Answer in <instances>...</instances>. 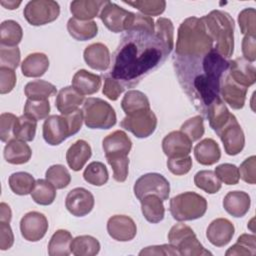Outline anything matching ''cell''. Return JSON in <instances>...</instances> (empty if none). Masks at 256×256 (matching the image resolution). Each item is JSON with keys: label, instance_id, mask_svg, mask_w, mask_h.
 <instances>
[{"label": "cell", "instance_id": "cell-44", "mask_svg": "<svg viewBox=\"0 0 256 256\" xmlns=\"http://www.w3.org/2000/svg\"><path fill=\"white\" fill-rule=\"evenodd\" d=\"M194 184L197 188L208 194H215L221 189V181L212 170H201L194 176Z\"/></svg>", "mask_w": 256, "mask_h": 256}, {"label": "cell", "instance_id": "cell-51", "mask_svg": "<svg viewBox=\"0 0 256 256\" xmlns=\"http://www.w3.org/2000/svg\"><path fill=\"white\" fill-rule=\"evenodd\" d=\"M108 164L113 170V178L117 182H124L128 176L129 158L128 156L106 157Z\"/></svg>", "mask_w": 256, "mask_h": 256}, {"label": "cell", "instance_id": "cell-22", "mask_svg": "<svg viewBox=\"0 0 256 256\" xmlns=\"http://www.w3.org/2000/svg\"><path fill=\"white\" fill-rule=\"evenodd\" d=\"M86 64L99 71H105L111 63V56L108 47L103 43H93L88 45L83 53Z\"/></svg>", "mask_w": 256, "mask_h": 256}, {"label": "cell", "instance_id": "cell-23", "mask_svg": "<svg viewBox=\"0 0 256 256\" xmlns=\"http://www.w3.org/2000/svg\"><path fill=\"white\" fill-rule=\"evenodd\" d=\"M223 208L233 217L240 218L245 216L251 205V199L248 193L244 191H230L223 199Z\"/></svg>", "mask_w": 256, "mask_h": 256}, {"label": "cell", "instance_id": "cell-56", "mask_svg": "<svg viewBox=\"0 0 256 256\" xmlns=\"http://www.w3.org/2000/svg\"><path fill=\"white\" fill-rule=\"evenodd\" d=\"M255 168H256V156L252 155L247 159H245L241 163L240 167L238 168L240 178L248 184H255L256 183Z\"/></svg>", "mask_w": 256, "mask_h": 256}, {"label": "cell", "instance_id": "cell-33", "mask_svg": "<svg viewBox=\"0 0 256 256\" xmlns=\"http://www.w3.org/2000/svg\"><path fill=\"white\" fill-rule=\"evenodd\" d=\"M141 211L144 218L150 223H159L164 219L165 208L163 200L157 195L150 194L141 200Z\"/></svg>", "mask_w": 256, "mask_h": 256}, {"label": "cell", "instance_id": "cell-57", "mask_svg": "<svg viewBox=\"0 0 256 256\" xmlns=\"http://www.w3.org/2000/svg\"><path fill=\"white\" fill-rule=\"evenodd\" d=\"M124 86L115 78L111 76H106L104 79V85L102 93L110 100L116 101L119 96L123 93Z\"/></svg>", "mask_w": 256, "mask_h": 256}, {"label": "cell", "instance_id": "cell-40", "mask_svg": "<svg viewBox=\"0 0 256 256\" xmlns=\"http://www.w3.org/2000/svg\"><path fill=\"white\" fill-rule=\"evenodd\" d=\"M35 182L34 177L27 172L12 173L8 179V184L12 192L20 196L31 194Z\"/></svg>", "mask_w": 256, "mask_h": 256}, {"label": "cell", "instance_id": "cell-4", "mask_svg": "<svg viewBox=\"0 0 256 256\" xmlns=\"http://www.w3.org/2000/svg\"><path fill=\"white\" fill-rule=\"evenodd\" d=\"M214 42V50L224 58L232 56L234 51V20L225 11L213 10L201 17Z\"/></svg>", "mask_w": 256, "mask_h": 256}, {"label": "cell", "instance_id": "cell-15", "mask_svg": "<svg viewBox=\"0 0 256 256\" xmlns=\"http://www.w3.org/2000/svg\"><path fill=\"white\" fill-rule=\"evenodd\" d=\"M95 204L93 194L83 188L76 187L70 190L65 199L66 209L70 214L76 217H83L89 214Z\"/></svg>", "mask_w": 256, "mask_h": 256}, {"label": "cell", "instance_id": "cell-35", "mask_svg": "<svg viewBox=\"0 0 256 256\" xmlns=\"http://www.w3.org/2000/svg\"><path fill=\"white\" fill-rule=\"evenodd\" d=\"M121 108L126 115L150 109V102L148 97L139 90H129L125 93L122 101Z\"/></svg>", "mask_w": 256, "mask_h": 256}, {"label": "cell", "instance_id": "cell-27", "mask_svg": "<svg viewBox=\"0 0 256 256\" xmlns=\"http://www.w3.org/2000/svg\"><path fill=\"white\" fill-rule=\"evenodd\" d=\"M31 156L32 150L23 140L14 138L7 142L4 147V158L10 164L21 165L27 163Z\"/></svg>", "mask_w": 256, "mask_h": 256}, {"label": "cell", "instance_id": "cell-2", "mask_svg": "<svg viewBox=\"0 0 256 256\" xmlns=\"http://www.w3.org/2000/svg\"><path fill=\"white\" fill-rule=\"evenodd\" d=\"M176 73L194 106L203 114L219 96L220 83L228 70L229 61L214 49L196 59L174 58Z\"/></svg>", "mask_w": 256, "mask_h": 256}, {"label": "cell", "instance_id": "cell-12", "mask_svg": "<svg viewBox=\"0 0 256 256\" xmlns=\"http://www.w3.org/2000/svg\"><path fill=\"white\" fill-rule=\"evenodd\" d=\"M216 134L221 139L226 154L235 156L243 150L245 145L244 132L233 114Z\"/></svg>", "mask_w": 256, "mask_h": 256}, {"label": "cell", "instance_id": "cell-3", "mask_svg": "<svg viewBox=\"0 0 256 256\" xmlns=\"http://www.w3.org/2000/svg\"><path fill=\"white\" fill-rule=\"evenodd\" d=\"M213 48L214 42L201 18L192 16L180 24L175 47L176 58H200Z\"/></svg>", "mask_w": 256, "mask_h": 256}, {"label": "cell", "instance_id": "cell-50", "mask_svg": "<svg viewBox=\"0 0 256 256\" xmlns=\"http://www.w3.org/2000/svg\"><path fill=\"white\" fill-rule=\"evenodd\" d=\"M238 24L243 35L256 36V11L254 8H245L238 14Z\"/></svg>", "mask_w": 256, "mask_h": 256}, {"label": "cell", "instance_id": "cell-21", "mask_svg": "<svg viewBox=\"0 0 256 256\" xmlns=\"http://www.w3.org/2000/svg\"><path fill=\"white\" fill-rule=\"evenodd\" d=\"M102 147L105 157L128 156L132 148V141L125 131L116 130L103 139Z\"/></svg>", "mask_w": 256, "mask_h": 256}, {"label": "cell", "instance_id": "cell-41", "mask_svg": "<svg viewBox=\"0 0 256 256\" xmlns=\"http://www.w3.org/2000/svg\"><path fill=\"white\" fill-rule=\"evenodd\" d=\"M154 34L170 53L174 47V26L172 21L164 17L158 18L155 22Z\"/></svg>", "mask_w": 256, "mask_h": 256}, {"label": "cell", "instance_id": "cell-8", "mask_svg": "<svg viewBox=\"0 0 256 256\" xmlns=\"http://www.w3.org/2000/svg\"><path fill=\"white\" fill-rule=\"evenodd\" d=\"M60 14V6L53 0H32L29 1L23 15L26 21L33 26H42L55 21Z\"/></svg>", "mask_w": 256, "mask_h": 256}, {"label": "cell", "instance_id": "cell-26", "mask_svg": "<svg viewBox=\"0 0 256 256\" xmlns=\"http://www.w3.org/2000/svg\"><path fill=\"white\" fill-rule=\"evenodd\" d=\"M194 156L201 165L210 166L220 160L221 150L214 139L205 138L194 147Z\"/></svg>", "mask_w": 256, "mask_h": 256}, {"label": "cell", "instance_id": "cell-54", "mask_svg": "<svg viewBox=\"0 0 256 256\" xmlns=\"http://www.w3.org/2000/svg\"><path fill=\"white\" fill-rule=\"evenodd\" d=\"M18 117L12 113H2L0 115V139L2 142H9L14 139V127Z\"/></svg>", "mask_w": 256, "mask_h": 256}, {"label": "cell", "instance_id": "cell-59", "mask_svg": "<svg viewBox=\"0 0 256 256\" xmlns=\"http://www.w3.org/2000/svg\"><path fill=\"white\" fill-rule=\"evenodd\" d=\"M139 255H179L177 249L171 244L148 246L139 252Z\"/></svg>", "mask_w": 256, "mask_h": 256}, {"label": "cell", "instance_id": "cell-20", "mask_svg": "<svg viewBox=\"0 0 256 256\" xmlns=\"http://www.w3.org/2000/svg\"><path fill=\"white\" fill-rule=\"evenodd\" d=\"M227 72L236 83L246 88L252 86L256 81L255 66L243 57L229 61Z\"/></svg>", "mask_w": 256, "mask_h": 256}, {"label": "cell", "instance_id": "cell-46", "mask_svg": "<svg viewBox=\"0 0 256 256\" xmlns=\"http://www.w3.org/2000/svg\"><path fill=\"white\" fill-rule=\"evenodd\" d=\"M123 3L136 8L143 15H147L149 17L162 14L166 8V2L164 0H135L123 1Z\"/></svg>", "mask_w": 256, "mask_h": 256}, {"label": "cell", "instance_id": "cell-36", "mask_svg": "<svg viewBox=\"0 0 256 256\" xmlns=\"http://www.w3.org/2000/svg\"><path fill=\"white\" fill-rule=\"evenodd\" d=\"M23 30L18 22L5 20L0 25V44L5 47H16L22 40Z\"/></svg>", "mask_w": 256, "mask_h": 256}, {"label": "cell", "instance_id": "cell-11", "mask_svg": "<svg viewBox=\"0 0 256 256\" xmlns=\"http://www.w3.org/2000/svg\"><path fill=\"white\" fill-rule=\"evenodd\" d=\"M74 135L67 115H50L43 124V138L52 146L61 144L68 137Z\"/></svg>", "mask_w": 256, "mask_h": 256}, {"label": "cell", "instance_id": "cell-45", "mask_svg": "<svg viewBox=\"0 0 256 256\" xmlns=\"http://www.w3.org/2000/svg\"><path fill=\"white\" fill-rule=\"evenodd\" d=\"M256 237L251 234H242L238 237L237 242L232 245L225 253L226 256L232 255H255Z\"/></svg>", "mask_w": 256, "mask_h": 256}, {"label": "cell", "instance_id": "cell-43", "mask_svg": "<svg viewBox=\"0 0 256 256\" xmlns=\"http://www.w3.org/2000/svg\"><path fill=\"white\" fill-rule=\"evenodd\" d=\"M37 120L23 114L19 116L16 120L14 127V137L25 142L32 141L36 134Z\"/></svg>", "mask_w": 256, "mask_h": 256}, {"label": "cell", "instance_id": "cell-52", "mask_svg": "<svg viewBox=\"0 0 256 256\" xmlns=\"http://www.w3.org/2000/svg\"><path fill=\"white\" fill-rule=\"evenodd\" d=\"M215 174L221 182H224L227 185H235L239 182V170L238 167L234 164L223 163L218 165L215 168Z\"/></svg>", "mask_w": 256, "mask_h": 256}, {"label": "cell", "instance_id": "cell-18", "mask_svg": "<svg viewBox=\"0 0 256 256\" xmlns=\"http://www.w3.org/2000/svg\"><path fill=\"white\" fill-rule=\"evenodd\" d=\"M162 150L168 158L188 156L192 150V141L181 131H172L162 140Z\"/></svg>", "mask_w": 256, "mask_h": 256}, {"label": "cell", "instance_id": "cell-24", "mask_svg": "<svg viewBox=\"0 0 256 256\" xmlns=\"http://www.w3.org/2000/svg\"><path fill=\"white\" fill-rule=\"evenodd\" d=\"M91 155L92 149L90 144L83 139H79L68 148L66 152V161L73 171H80L90 159Z\"/></svg>", "mask_w": 256, "mask_h": 256}, {"label": "cell", "instance_id": "cell-42", "mask_svg": "<svg viewBox=\"0 0 256 256\" xmlns=\"http://www.w3.org/2000/svg\"><path fill=\"white\" fill-rule=\"evenodd\" d=\"M84 180L94 186H103L109 179L106 166L99 161H93L87 165L83 172Z\"/></svg>", "mask_w": 256, "mask_h": 256}, {"label": "cell", "instance_id": "cell-16", "mask_svg": "<svg viewBox=\"0 0 256 256\" xmlns=\"http://www.w3.org/2000/svg\"><path fill=\"white\" fill-rule=\"evenodd\" d=\"M247 90L248 88L236 83L226 72L221 79L219 94L232 109L239 110L244 107Z\"/></svg>", "mask_w": 256, "mask_h": 256}, {"label": "cell", "instance_id": "cell-28", "mask_svg": "<svg viewBox=\"0 0 256 256\" xmlns=\"http://www.w3.org/2000/svg\"><path fill=\"white\" fill-rule=\"evenodd\" d=\"M72 87L82 95H92L99 91L101 77L85 69H80L72 78Z\"/></svg>", "mask_w": 256, "mask_h": 256}, {"label": "cell", "instance_id": "cell-14", "mask_svg": "<svg viewBox=\"0 0 256 256\" xmlns=\"http://www.w3.org/2000/svg\"><path fill=\"white\" fill-rule=\"evenodd\" d=\"M46 216L37 211L26 213L20 220V232L22 237L30 242L41 240L48 230Z\"/></svg>", "mask_w": 256, "mask_h": 256}, {"label": "cell", "instance_id": "cell-63", "mask_svg": "<svg viewBox=\"0 0 256 256\" xmlns=\"http://www.w3.org/2000/svg\"><path fill=\"white\" fill-rule=\"evenodd\" d=\"M1 5L4 6L6 9H9V10H14V9H17L19 7V5L21 4V1H4L2 0L1 2Z\"/></svg>", "mask_w": 256, "mask_h": 256}, {"label": "cell", "instance_id": "cell-6", "mask_svg": "<svg viewBox=\"0 0 256 256\" xmlns=\"http://www.w3.org/2000/svg\"><path fill=\"white\" fill-rule=\"evenodd\" d=\"M84 123L90 129H110L117 121L114 108L101 98L90 97L83 103Z\"/></svg>", "mask_w": 256, "mask_h": 256}, {"label": "cell", "instance_id": "cell-13", "mask_svg": "<svg viewBox=\"0 0 256 256\" xmlns=\"http://www.w3.org/2000/svg\"><path fill=\"white\" fill-rule=\"evenodd\" d=\"M133 12L125 10L115 3L106 1L102 7L99 18L108 30L114 33L127 31Z\"/></svg>", "mask_w": 256, "mask_h": 256}, {"label": "cell", "instance_id": "cell-10", "mask_svg": "<svg viewBox=\"0 0 256 256\" xmlns=\"http://www.w3.org/2000/svg\"><path fill=\"white\" fill-rule=\"evenodd\" d=\"M120 125L137 138H147L154 133L157 127V117L151 109L143 110L126 115Z\"/></svg>", "mask_w": 256, "mask_h": 256}, {"label": "cell", "instance_id": "cell-19", "mask_svg": "<svg viewBox=\"0 0 256 256\" xmlns=\"http://www.w3.org/2000/svg\"><path fill=\"white\" fill-rule=\"evenodd\" d=\"M234 233L235 227L230 220L226 218H217L207 227L206 237L212 245L223 247L232 240Z\"/></svg>", "mask_w": 256, "mask_h": 256}, {"label": "cell", "instance_id": "cell-25", "mask_svg": "<svg viewBox=\"0 0 256 256\" xmlns=\"http://www.w3.org/2000/svg\"><path fill=\"white\" fill-rule=\"evenodd\" d=\"M83 102L84 95L80 94L72 86H66L58 92L55 100V106L62 115H66L77 110Z\"/></svg>", "mask_w": 256, "mask_h": 256}, {"label": "cell", "instance_id": "cell-58", "mask_svg": "<svg viewBox=\"0 0 256 256\" xmlns=\"http://www.w3.org/2000/svg\"><path fill=\"white\" fill-rule=\"evenodd\" d=\"M16 85L15 71L9 68L0 67V93L7 94L13 90Z\"/></svg>", "mask_w": 256, "mask_h": 256}, {"label": "cell", "instance_id": "cell-34", "mask_svg": "<svg viewBox=\"0 0 256 256\" xmlns=\"http://www.w3.org/2000/svg\"><path fill=\"white\" fill-rule=\"evenodd\" d=\"M72 240V235L68 230L55 231L48 244V254L50 256H68L71 253Z\"/></svg>", "mask_w": 256, "mask_h": 256}, {"label": "cell", "instance_id": "cell-61", "mask_svg": "<svg viewBox=\"0 0 256 256\" xmlns=\"http://www.w3.org/2000/svg\"><path fill=\"white\" fill-rule=\"evenodd\" d=\"M14 243V234L9 225L6 222H0V249L2 251L8 250Z\"/></svg>", "mask_w": 256, "mask_h": 256}, {"label": "cell", "instance_id": "cell-55", "mask_svg": "<svg viewBox=\"0 0 256 256\" xmlns=\"http://www.w3.org/2000/svg\"><path fill=\"white\" fill-rule=\"evenodd\" d=\"M167 168L174 175H177V176L185 175L192 168V158L189 155L184 157L168 158Z\"/></svg>", "mask_w": 256, "mask_h": 256}, {"label": "cell", "instance_id": "cell-47", "mask_svg": "<svg viewBox=\"0 0 256 256\" xmlns=\"http://www.w3.org/2000/svg\"><path fill=\"white\" fill-rule=\"evenodd\" d=\"M46 179L54 185L56 189H63L67 187L71 182V175L67 168L61 164H55L50 166L46 173Z\"/></svg>", "mask_w": 256, "mask_h": 256}, {"label": "cell", "instance_id": "cell-60", "mask_svg": "<svg viewBox=\"0 0 256 256\" xmlns=\"http://www.w3.org/2000/svg\"><path fill=\"white\" fill-rule=\"evenodd\" d=\"M243 58L253 63L256 60V37L245 35L242 39Z\"/></svg>", "mask_w": 256, "mask_h": 256}, {"label": "cell", "instance_id": "cell-7", "mask_svg": "<svg viewBox=\"0 0 256 256\" xmlns=\"http://www.w3.org/2000/svg\"><path fill=\"white\" fill-rule=\"evenodd\" d=\"M169 244L173 245L179 255L183 256H205L212 255L210 251L204 248V246L197 239L196 234L186 224L178 223L171 227L168 232Z\"/></svg>", "mask_w": 256, "mask_h": 256}, {"label": "cell", "instance_id": "cell-49", "mask_svg": "<svg viewBox=\"0 0 256 256\" xmlns=\"http://www.w3.org/2000/svg\"><path fill=\"white\" fill-rule=\"evenodd\" d=\"M50 112V103L48 100L27 99L24 106V114L38 120L46 119Z\"/></svg>", "mask_w": 256, "mask_h": 256}, {"label": "cell", "instance_id": "cell-53", "mask_svg": "<svg viewBox=\"0 0 256 256\" xmlns=\"http://www.w3.org/2000/svg\"><path fill=\"white\" fill-rule=\"evenodd\" d=\"M20 63V50L16 47H5L0 48V67L9 68L15 70Z\"/></svg>", "mask_w": 256, "mask_h": 256}, {"label": "cell", "instance_id": "cell-30", "mask_svg": "<svg viewBox=\"0 0 256 256\" xmlns=\"http://www.w3.org/2000/svg\"><path fill=\"white\" fill-rule=\"evenodd\" d=\"M48 68V56L41 52L29 54L21 63V71L25 77H41Z\"/></svg>", "mask_w": 256, "mask_h": 256}, {"label": "cell", "instance_id": "cell-32", "mask_svg": "<svg viewBox=\"0 0 256 256\" xmlns=\"http://www.w3.org/2000/svg\"><path fill=\"white\" fill-rule=\"evenodd\" d=\"M205 115L209 121L210 127L218 132L229 120L231 113L229 112L224 101L218 97L206 109Z\"/></svg>", "mask_w": 256, "mask_h": 256}, {"label": "cell", "instance_id": "cell-48", "mask_svg": "<svg viewBox=\"0 0 256 256\" xmlns=\"http://www.w3.org/2000/svg\"><path fill=\"white\" fill-rule=\"evenodd\" d=\"M180 131L183 132L192 142L199 140L205 132L203 117L200 115H196L187 119L181 125Z\"/></svg>", "mask_w": 256, "mask_h": 256}, {"label": "cell", "instance_id": "cell-62", "mask_svg": "<svg viewBox=\"0 0 256 256\" xmlns=\"http://www.w3.org/2000/svg\"><path fill=\"white\" fill-rule=\"evenodd\" d=\"M12 218V211L8 204L5 202H1L0 204V222L10 223Z\"/></svg>", "mask_w": 256, "mask_h": 256}, {"label": "cell", "instance_id": "cell-31", "mask_svg": "<svg viewBox=\"0 0 256 256\" xmlns=\"http://www.w3.org/2000/svg\"><path fill=\"white\" fill-rule=\"evenodd\" d=\"M67 31L69 35L77 41H87L94 38L98 33L97 23L93 20L82 21L74 17L67 22Z\"/></svg>", "mask_w": 256, "mask_h": 256}, {"label": "cell", "instance_id": "cell-1", "mask_svg": "<svg viewBox=\"0 0 256 256\" xmlns=\"http://www.w3.org/2000/svg\"><path fill=\"white\" fill-rule=\"evenodd\" d=\"M169 54L155 34L128 31L114 54L110 76L124 85L134 86Z\"/></svg>", "mask_w": 256, "mask_h": 256}, {"label": "cell", "instance_id": "cell-29", "mask_svg": "<svg viewBox=\"0 0 256 256\" xmlns=\"http://www.w3.org/2000/svg\"><path fill=\"white\" fill-rule=\"evenodd\" d=\"M105 3L103 0H75L70 3V12L76 19L89 21L99 14Z\"/></svg>", "mask_w": 256, "mask_h": 256}, {"label": "cell", "instance_id": "cell-5", "mask_svg": "<svg viewBox=\"0 0 256 256\" xmlns=\"http://www.w3.org/2000/svg\"><path fill=\"white\" fill-rule=\"evenodd\" d=\"M169 209L172 217L177 221L196 220L206 213L207 201L200 194L187 191L171 198Z\"/></svg>", "mask_w": 256, "mask_h": 256}, {"label": "cell", "instance_id": "cell-39", "mask_svg": "<svg viewBox=\"0 0 256 256\" xmlns=\"http://www.w3.org/2000/svg\"><path fill=\"white\" fill-rule=\"evenodd\" d=\"M56 87L45 80H35L25 85L24 93L31 100H48L49 97L56 94Z\"/></svg>", "mask_w": 256, "mask_h": 256}, {"label": "cell", "instance_id": "cell-38", "mask_svg": "<svg viewBox=\"0 0 256 256\" xmlns=\"http://www.w3.org/2000/svg\"><path fill=\"white\" fill-rule=\"evenodd\" d=\"M31 198L39 205H50L56 198V188L47 179H38L31 191Z\"/></svg>", "mask_w": 256, "mask_h": 256}, {"label": "cell", "instance_id": "cell-9", "mask_svg": "<svg viewBox=\"0 0 256 256\" xmlns=\"http://www.w3.org/2000/svg\"><path fill=\"white\" fill-rule=\"evenodd\" d=\"M133 191L138 200H141L146 195L154 194L165 201L170 194V184L168 180L159 173H147L136 180Z\"/></svg>", "mask_w": 256, "mask_h": 256}, {"label": "cell", "instance_id": "cell-37", "mask_svg": "<svg viewBox=\"0 0 256 256\" xmlns=\"http://www.w3.org/2000/svg\"><path fill=\"white\" fill-rule=\"evenodd\" d=\"M100 251L99 241L91 235H80L71 242V253L75 256H94Z\"/></svg>", "mask_w": 256, "mask_h": 256}, {"label": "cell", "instance_id": "cell-17", "mask_svg": "<svg viewBox=\"0 0 256 256\" xmlns=\"http://www.w3.org/2000/svg\"><path fill=\"white\" fill-rule=\"evenodd\" d=\"M107 232L114 240L127 242L136 236L137 226L127 215H113L107 221Z\"/></svg>", "mask_w": 256, "mask_h": 256}]
</instances>
